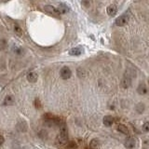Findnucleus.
<instances>
[{
	"label": "nucleus",
	"mask_w": 149,
	"mask_h": 149,
	"mask_svg": "<svg viewBox=\"0 0 149 149\" xmlns=\"http://www.w3.org/2000/svg\"><path fill=\"white\" fill-rule=\"evenodd\" d=\"M98 146H99L98 140L94 139V140H92V141L91 142V147L92 149H97V148H98Z\"/></svg>",
	"instance_id": "a211bd4d"
},
{
	"label": "nucleus",
	"mask_w": 149,
	"mask_h": 149,
	"mask_svg": "<svg viewBox=\"0 0 149 149\" xmlns=\"http://www.w3.org/2000/svg\"><path fill=\"white\" fill-rule=\"evenodd\" d=\"M60 74H61V77H62L63 79H69L70 77H71L72 76V71L71 69H70L69 67L67 66H64L63 67L62 69H61V72H60Z\"/></svg>",
	"instance_id": "f03ea898"
},
{
	"label": "nucleus",
	"mask_w": 149,
	"mask_h": 149,
	"mask_svg": "<svg viewBox=\"0 0 149 149\" xmlns=\"http://www.w3.org/2000/svg\"><path fill=\"white\" fill-rule=\"evenodd\" d=\"M68 142V134H67V130L65 128V126L63 125L61 127L60 132L56 137V144L59 146H65Z\"/></svg>",
	"instance_id": "f257e3e1"
},
{
	"label": "nucleus",
	"mask_w": 149,
	"mask_h": 149,
	"mask_svg": "<svg viewBox=\"0 0 149 149\" xmlns=\"http://www.w3.org/2000/svg\"><path fill=\"white\" fill-rule=\"evenodd\" d=\"M7 48V41L5 39H0V50H4Z\"/></svg>",
	"instance_id": "6ab92c4d"
},
{
	"label": "nucleus",
	"mask_w": 149,
	"mask_h": 149,
	"mask_svg": "<svg viewBox=\"0 0 149 149\" xmlns=\"http://www.w3.org/2000/svg\"><path fill=\"white\" fill-rule=\"evenodd\" d=\"M107 14H108L109 16H115L116 12H118V8H116V5L112 4L110 5V6H108V8H107Z\"/></svg>",
	"instance_id": "0eeeda50"
},
{
	"label": "nucleus",
	"mask_w": 149,
	"mask_h": 149,
	"mask_svg": "<svg viewBox=\"0 0 149 149\" xmlns=\"http://www.w3.org/2000/svg\"><path fill=\"white\" fill-rule=\"evenodd\" d=\"M58 9V11L60 14H65V13H67L69 11V8L66 4H64V3H61L59 4V8H57Z\"/></svg>",
	"instance_id": "1a4fd4ad"
},
{
	"label": "nucleus",
	"mask_w": 149,
	"mask_h": 149,
	"mask_svg": "<svg viewBox=\"0 0 149 149\" xmlns=\"http://www.w3.org/2000/svg\"><path fill=\"white\" fill-rule=\"evenodd\" d=\"M14 104V98L11 95H8L5 97L3 104L4 105H12Z\"/></svg>",
	"instance_id": "ddd939ff"
},
{
	"label": "nucleus",
	"mask_w": 149,
	"mask_h": 149,
	"mask_svg": "<svg viewBox=\"0 0 149 149\" xmlns=\"http://www.w3.org/2000/svg\"><path fill=\"white\" fill-rule=\"evenodd\" d=\"M44 10L46 12L51 14V15H54V16H59L60 15V13L58 11L57 8L51 6V5H46V6L44 7Z\"/></svg>",
	"instance_id": "20e7f679"
},
{
	"label": "nucleus",
	"mask_w": 149,
	"mask_h": 149,
	"mask_svg": "<svg viewBox=\"0 0 149 149\" xmlns=\"http://www.w3.org/2000/svg\"><path fill=\"white\" fill-rule=\"evenodd\" d=\"M135 144H136V142H135V139H133V138H132V137L128 138V139L125 141V143H124L125 147H126V148H128V149H132V148L135 146Z\"/></svg>",
	"instance_id": "39448f33"
},
{
	"label": "nucleus",
	"mask_w": 149,
	"mask_h": 149,
	"mask_svg": "<svg viewBox=\"0 0 149 149\" xmlns=\"http://www.w3.org/2000/svg\"><path fill=\"white\" fill-rule=\"evenodd\" d=\"M144 109H146V106H144V104H143V102H140V104H138L137 106H136V110H137L138 113H140V114L143 113Z\"/></svg>",
	"instance_id": "f3484780"
},
{
	"label": "nucleus",
	"mask_w": 149,
	"mask_h": 149,
	"mask_svg": "<svg viewBox=\"0 0 149 149\" xmlns=\"http://www.w3.org/2000/svg\"><path fill=\"white\" fill-rule=\"evenodd\" d=\"M5 140H4V137L2 136V135H0V146H2V144L4 143Z\"/></svg>",
	"instance_id": "5701e85b"
},
{
	"label": "nucleus",
	"mask_w": 149,
	"mask_h": 149,
	"mask_svg": "<svg viewBox=\"0 0 149 149\" xmlns=\"http://www.w3.org/2000/svg\"><path fill=\"white\" fill-rule=\"evenodd\" d=\"M137 91H138L139 94H141V95L146 94V93L147 92V88L146 86V84H144V83H140L138 88H137Z\"/></svg>",
	"instance_id": "9d476101"
},
{
	"label": "nucleus",
	"mask_w": 149,
	"mask_h": 149,
	"mask_svg": "<svg viewBox=\"0 0 149 149\" xmlns=\"http://www.w3.org/2000/svg\"><path fill=\"white\" fill-rule=\"evenodd\" d=\"M12 51L14 53L18 54V55H22L23 53V49L22 48H20V47H17V46H13Z\"/></svg>",
	"instance_id": "2eb2a0df"
},
{
	"label": "nucleus",
	"mask_w": 149,
	"mask_h": 149,
	"mask_svg": "<svg viewBox=\"0 0 149 149\" xmlns=\"http://www.w3.org/2000/svg\"><path fill=\"white\" fill-rule=\"evenodd\" d=\"M130 79L129 78V77H125L124 79H123V81H122V86L124 88H129L130 85Z\"/></svg>",
	"instance_id": "dca6fc26"
},
{
	"label": "nucleus",
	"mask_w": 149,
	"mask_h": 149,
	"mask_svg": "<svg viewBox=\"0 0 149 149\" xmlns=\"http://www.w3.org/2000/svg\"><path fill=\"white\" fill-rule=\"evenodd\" d=\"M114 123V118L111 116H105L104 118V124L106 127H110Z\"/></svg>",
	"instance_id": "9b49d317"
},
{
	"label": "nucleus",
	"mask_w": 149,
	"mask_h": 149,
	"mask_svg": "<svg viewBox=\"0 0 149 149\" xmlns=\"http://www.w3.org/2000/svg\"><path fill=\"white\" fill-rule=\"evenodd\" d=\"M76 148H77V144H76V143L70 142L69 143H67L66 149H76Z\"/></svg>",
	"instance_id": "aec40b11"
},
{
	"label": "nucleus",
	"mask_w": 149,
	"mask_h": 149,
	"mask_svg": "<svg viewBox=\"0 0 149 149\" xmlns=\"http://www.w3.org/2000/svg\"><path fill=\"white\" fill-rule=\"evenodd\" d=\"M17 129L20 130V132H26V130H27V124H26V122L24 120H22V121H20V122L18 123V125H17Z\"/></svg>",
	"instance_id": "f8f14e48"
},
{
	"label": "nucleus",
	"mask_w": 149,
	"mask_h": 149,
	"mask_svg": "<svg viewBox=\"0 0 149 149\" xmlns=\"http://www.w3.org/2000/svg\"><path fill=\"white\" fill-rule=\"evenodd\" d=\"M128 22H129V17L127 15H121L118 18H116L115 22L116 26H124L127 24Z\"/></svg>",
	"instance_id": "7ed1b4c3"
},
{
	"label": "nucleus",
	"mask_w": 149,
	"mask_h": 149,
	"mask_svg": "<svg viewBox=\"0 0 149 149\" xmlns=\"http://www.w3.org/2000/svg\"><path fill=\"white\" fill-rule=\"evenodd\" d=\"M26 78L29 82L35 83L37 80V78H38V74H37L36 72H30V73H28Z\"/></svg>",
	"instance_id": "423d86ee"
},
{
	"label": "nucleus",
	"mask_w": 149,
	"mask_h": 149,
	"mask_svg": "<svg viewBox=\"0 0 149 149\" xmlns=\"http://www.w3.org/2000/svg\"><path fill=\"white\" fill-rule=\"evenodd\" d=\"M83 52V49L81 47H76V48H73L72 49H70L69 54L72 56H78Z\"/></svg>",
	"instance_id": "6e6552de"
},
{
	"label": "nucleus",
	"mask_w": 149,
	"mask_h": 149,
	"mask_svg": "<svg viewBox=\"0 0 149 149\" xmlns=\"http://www.w3.org/2000/svg\"><path fill=\"white\" fill-rule=\"evenodd\" d=\"M143 130L146 132H149V122H148V121H146V122L143 123Z\"/></svg>",
	"instance_id": "412c9836"
},
{
	"label": "nucleus",
	"mask_w": 149,
	"mask_h": 149,
	"mask_svg": "<svg viewBox=\"0 0 149 149\" xmlns=\"http://www.w3.org/2000/svg\"><path fill=\"white\" fill-rule=\"evenodd\" d=\"M116 129H118V130L119 132L123 133V134H128L129 133V130L127 128V126H125L123 124H119Z\"/></svg>",
	"instance_id": "4468645a"
},
{
	"label": "nucleus",
	"mask_w": 149,
	"mask_h": 149,
	"mask_svg": "<svg viewBox=\"0 0 149 149\" xmlns=\"http://www.w3.org/2000/svg\"><path fill=\"white\" fill-rule=\"evenodd\" d=\"M14 31H15L17 34H19V35H21L22 34V29H21V27L20 26H18L17 24H15L14 25Z\"/></svg>",
	"instance_id": "4be33fe9"
}]
</instances>
